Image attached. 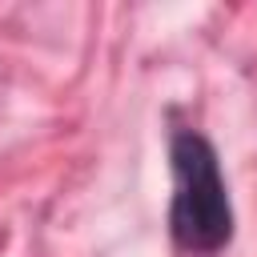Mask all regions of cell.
<instances>
[{
    "label": "cell",
    "instance_id": "obj_1",
    "mask_svg": "<svg viewBox=\"0 0 257 257\" xmlns=\"http://www.w3.org/2000/svg\"><path fill=\"white\" fill-rule=\"evenodd\" d=\"M169 165H173V205H169L173 245L189 257L221 253L233 241V205L217 149L197 128H177L169 137Z\"/></svg>",
    "mask_w": 257,
    "mask_h": 257
}]
</instances>
